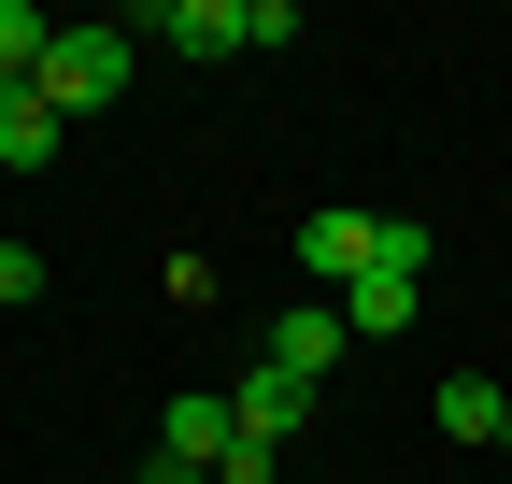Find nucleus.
Wrapping results in <instances>:
<instances>
[{"label":"nucleus","mask_w":512,"mask_h":484,"mask_svg":"<svg viewBox=\"0 0 512 484\" xmlns=\"http://www.w3.org/2000/svg\"><path fill=\"white\" fill-rule=\"evenodd\" d=\"M228 413H242V442H299V413H313V385H299V371H271V356H256V371L228 385Z\"/></svg>","instance_id":"nucleus-4"},{"label":"nucleus","mask_w":512,"mask_h":484,"mask_svg":"<svg viewBox=\"0 0 512 484\" xmlns=\"http://www.w3.org/2000/svg\"><path fill=\"white\" fill-rule=\"evenodd\" d=\"M57 143H72V129L43 114V86H0V171H43Z\"/></svg>","instance_id":"nucleus-7"},{"label":"nucleus","mask_w":512,"mask_h":484,"mask_svg":"<svg viewBox=\"0 0 512 484\" xmlns=\"http://www.w3.org/2000/svg\"><path fill=\"white\" fill-rule=\"evenodd\" d=\"M143 29H157V43H185V57H242V0H157Z\"/></svg>","instance_id":"nucleus-6"},{"label":"nucleus","mask_w":512,"mask_h":484,"mask_svg":"<svg viewBox=\"0 0 512 484\" xmlns=\"http://www.w3.org/2000/svg\"><path fill=\"white\" fill-rule=\"evenodd\" d=\"M370 242H384V214L328 200V214H299V271H313V285H356V271H370Z\"/></svg>","instance_id":"nucleus-3"},{"label":"nucleus","mask_w":512,"mask_h":484,"mask_svg":"<svg viewBox=\"0 0 512 484\" xmlns=\"http://www.w3.org/2000/svg\"><path fill=\"white\" fill-rule=\"evenodd\" d=\"M228 442H242V413H228V385H185V399L157 413V456H185V470H228Z\"/></svg>","instance_id":"nucleus-2"},{"label":"nucleus","mask_w":512,"mask_h":484,"mask_svg":"<svg viewBox=\"0 0 512 484\" xmlns=\"http://www.w3.org/2000/svg\"><path fill=\"white\" fill-rule=\"evenodd\" d=\"M128 43H143V29H57V57H43V114H57V129H86V114L128 100Z\"/></svg>","instance_id":"nucleus-1"},{"label":"nucleus","mask_w":512,"mask_h":484,"mask_svg":"<svg viewBox=\"0 0 512 484\" xmlns=\"http://www.w3.org/2000/svg\"><path fill=\"white\" fill-rule=\"evenodd\" d=\"M342 328H356V342H399V328H413V271H356V285H342Z\"/></svg>","instance_id":"nucleus-8"},{"label":"nucleus","mask_w":512,"mask_h":484,"mask_svg":"<svg viewBox=\"0 0 512 484\" xmlns=\"http://www.w3.org/2000/svg\"><path fill=\"white\" fill-rule=\"evenodd\" d=\"M43 285H57V271L29 257V242H0V314H15V299H43Z\"/></svg>","instance_id":"nucleus-11"},{"label":"nucleus","mask_w":512,"mask_h":484,"mask_svg":"<svg viewBox=\"0 0 512 484\" xmlns=\"http://www.w3.org/2000/svg\"><path fill=\"white\" fill-rule=\"evenodd\" d=\"M498 413H512V385H441V428L456 442H498Z\"/></svg>","instance_id":"nucleus-10"},{"label":"nucleus","mask_w":512,"mask_h":484,"mask_svg":"<svg viewBox=\"0 0 512 484\" xmlns=\"http://www.w3.org/2000/svg\"><path fill=\"white\" fill-rule=\"evenodd\" d=\"M43 57H57V29L29 15V0H0V86H43Z\"/></svg>","instance_id":"nucleus-9"},{"label":"nucleus","mask_w":512,"mask_h":484,"mask_svg":"<svg viewBox=\"0 0 512 484\" xmlns=\"http://www.w3.org/2000/svg\"><path fill=\"white\" fill-rule=\"evenodd\" d=\"M498 442H512V413H498Z\"/></svg>","instance_id":"nucleus-13"},{"label":"nucleus","mask_w":512,"mask_h":484,"mask_svg":"<svg viewBox=\"0 0 512 484\" xmlns=\"http://www.w3.org/2000/svg\"><path fill=\"white\" fill-rule=\"evenodd\" d=\"M143 484H200V470H185V456H143Z\"/></svg>","instance_id":"nucleus-12"},{"label":"nucleus","mask_w":512,"mask_h":484,"mask_svg":"<svg viewBox=\"0 0 512 484\" xmlns=\"http://www.w3.org/2000/svg\"><path fill=\"white\" fill-rule=\"evenodd\" d=\"M356 328H342V299H299V314L271 328V371H299V385H328V356H342Z\"/></svg>","instance_id":"nucleus-5"}]
</instances>
